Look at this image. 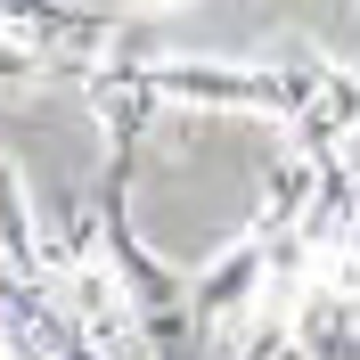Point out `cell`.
<instances>
[{
  "instance_id": "obj_1",
  "label": "cell",
  "mask_w": 360,
  "mask_h": 360,
  "mask_svg": "<svg viewBox=\"0 0 360 360\" xmlns=\"http://www.w3.org/2000/svg\"><path fill=\"white\" fill-rule=\"evenodd\" d=\"M344 139H360V74H352V66L303 107V123L287 131V156H319V164H328Z\"/></svg>"
},
{
  "instance_id": "obj_2",
  "label": "cell",
  "mask_w": 360,
  "mask_h": 360,
  "mask_svg": "<svg viewBox=\"0 0 360 360\" xmlns=\"http://www.w3.org/2000/svg\"><path fill=\"white\" fill-rule=\"evenodd\" d=\"M8 360H49V352H33V344H8Z\"/></svg>"
}]
</instances>
